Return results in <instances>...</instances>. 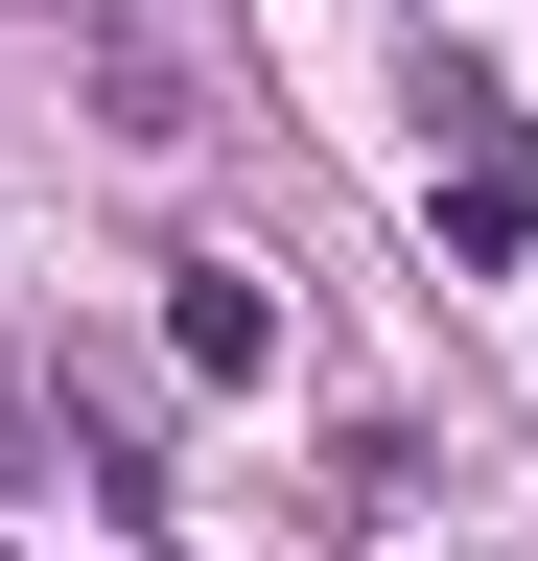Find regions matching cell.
<instances>
[{"label":"cell","mask_w":538,"mask_h":561,"mask_svg":"<svg viewBox=\"0 0 538 561\" xmlns=\"http://www.w3.org/2000/svg\"><path fill=\"white\" fill-rule=\"evenodd\" d=\"M422 234H445L468 280H515V257H538V140H515L492 70H445V117H422Z\"/></svg>","instance_id":"obj_1"},{"label":"cell","mask_w":538,"mask_h":561,"mask_svg":"<svg viewBox=\"0 0 538 561\" xmlns=\"http://www.w3.org/2000/svg\"><path fill=\"white\" fill-rule=\"evenodd\" d=\"M164 328H187V375H282V280H234V257H187Z\"/></svg>","instance_id":"obj_2"},{"label":"cell","mask_w":538,"mask_h":561,"mask_svg":"<svg viewBox=\"0 0 538 561\" xmlns=\"http://www.w3.org/2000/svg\"><path fill=\"white\" fill-rule=\"evenodd\" d=\"M0 421H24V351H0Z\"/></svg>","instance_id":"obj_3"}]
</instances>
